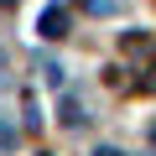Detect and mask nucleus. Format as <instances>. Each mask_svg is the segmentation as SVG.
Masks as SVG:
<instances>
[{
    "instance_id": "39448f33",
    "label": "nucleus",
    "mask_w": 156,
    "mask_h": 156,
    "mask_svg": "<svg viewBox=\"0 0 156 156\" xmlns=\"http://www.w3.org/2000/svg\"><path fill=\"white\" fill-rule=\"evenodd\" d=\"M94 156H120V151H115V146H99V151H94Z\"/></svg>"
},
{
    "instance_id": "20e7f679",
    "label": "nucleus",
    "mask_w": 156,
    "mask_h": 156,
    "mask_svg": "<svg viewBox=\"0 0 156 156\" xmlns=\"http://www.w3.org/2000/svg\"><path fill=\"white\" fill-rule=\"evenodd\" d=\"M62 125H83V104L78 99H62Z\"/></svg>"
},
{
    "instance_id": "f257e3e1",
    "label": "nucleus",
    "mask_w": 156,
    "mask_h": 156,
    "mask_svg": "<svg viewBox=\"0 0 156 156\" xmlns=\"http://www.w3.org/2000/svg\"><path fill=\"white\" fill-rule=\"evenodd\" d=\"M37 37H42V42H57V37H68V11H62V5H47V11L37 16Z\"/></svg>"
},
{
    "instance_id": "7ed1b4c3",
    "label": "nucleus",
    "mask_w": 156,
    "mask_h": 156,
    "mask_svg": "<svg viewBox=\"0 0 156 156\" xmlns=\"http://www.w3.org/2000/svg\"><path fill=\"white\" fill-rule=\"evenodd\" d=\"M78 5H83L89 16H115V11H120V0H78Z\"/></svg>"
},
{
    "instance_id": "f03ea898",
    "label": "nucleus",
    "mask_w": 156,
    "mask_h": 156,
    "mask_svg": "<svg viewBox=\"0 0 156 156\" xmlns=\"http://www.w3.org/2000/svg\"><path fill=\"white\" fill-rule=\"evenodd\" d=\"M120 52H125V57H156L151 37H140V31H125V37H120Z\"/></svg>"
}]
</instances>
